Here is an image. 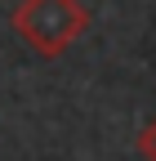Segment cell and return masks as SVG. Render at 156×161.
I'll use <instances>...</instances> for the list:
<instances>
[{
  "instance_id": "obj_1",
  "label": "cell",
  "mask_w": 156,
  "mask_h": 161,
  "mask_svg": "<svg viewBox=\"0 0 156 161\" xmlns=\"http://www.w3.org/2000/svg\"><path fill=\"white\" fill-rule=\"evenodd\" d=\"M9 27L40 58H63L89 31V9L81 0H18L9 14Z\"/></svg>"
},
{
  "instance_id": "obj_2",
  "label": "cell",
  "mask_w": 156,
  "mask_h": 161,
  "mask_svg": "<svg viewBox=\"0 0 156 161\" xmlns=\"http://www.w3.org/2000/svg\"><path fill=\"white\" fill-rule=\"evenodd\" d=\"M134 148H138L143 161H156V116L143 121V130H138V139H134Z\"/></svg>"
}]
</instances>
